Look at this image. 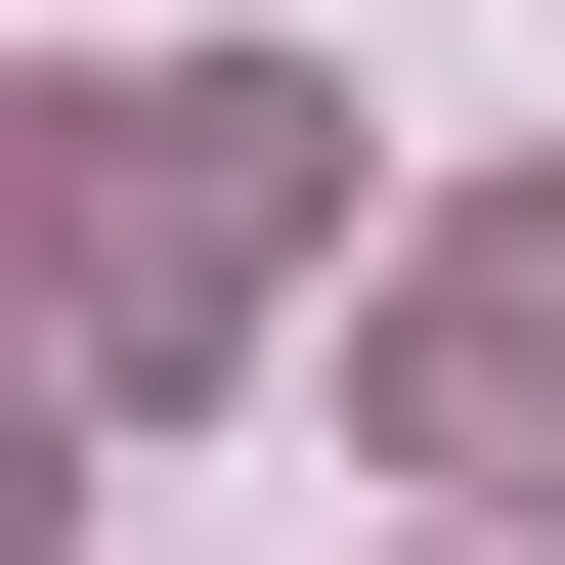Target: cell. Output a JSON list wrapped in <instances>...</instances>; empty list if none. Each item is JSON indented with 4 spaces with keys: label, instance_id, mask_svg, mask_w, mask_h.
Returning a JSON list of instances; mask_svg holds the SVG:
<instances>
[{
    "label": "cell",
    "instance_id": "cell-1",
    "mask_svg": "<svg viewBox=\"0 0 565 565\" xmlns=\"http://www.w3.org/2000/svg\"><path fill=\"white\" fill-rule=\"evenodd\" d=\"M262 217H305V87L262 44H131L44 131V262H87V392H217V305H262Z\"/></svg>",
    "mask_w": 565,
    "mask_h": 565
},
{
    "label": "cell",
    "instance_id": "cell-2",
    "mask_svg": "<svg viewBox=\"0 0 565 565\" xmlns=\"http://www.w3.org/2000/svg\"><path fill=\"white\" fill-rule=\"evenodd\" d=\"M392 479H565V174H479L392 262Z\"/></svg>",
    "mask_w": 565,
    "mask_h": 565
},
{
    "label": "cell",
    "instance_id": "cell-3",
    "mask_svg": "<svg viewBox=\"0 0 565 565\" xmlns=\"http://www.w3.org/2000/svg\"><path fill=\"white\" fill-rule=\"evenodd\" d=\"M479 565H565V522H479Z\"/></svg>",
    "mask_w": 565,
    "mask_h": 565
}]
</instances>
